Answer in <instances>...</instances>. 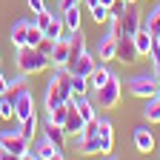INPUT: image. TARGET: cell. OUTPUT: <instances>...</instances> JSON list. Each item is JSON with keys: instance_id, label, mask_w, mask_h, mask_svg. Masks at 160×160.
I'll list each match as a JSON object with an SVG mask.
<instances>
[{"instance_id": "1", "label": "cell", "mask_w": 160, "mask_h": 160, "mask_svg": "<svg viewBox=\"0 0 160 160\" xmlns=\"http://www.w3.org/2000/svg\"><path fill=\"white\" fill-rule=\"evenodd\" d=\"M17 66L23 74H40V72L52 69V57L43 54L37 46H20L17 49Z\"/></svg>"}, {"instance_id": "2", "label": "cell", "mask_w": 160, "mask_h": 160, "mask_svg": "<svg viewBox=\"0 0 160 160\" xmlns=\"http://www.w3.org/2000/svg\"><path fill=\"white\" fill-rule=\"evenodd\" d=\"M0 143L6 146L9 157H20V160H32L34 157V149H29V140L20 134V129H9L0 134Z\"/></svg>"}, {"instance_id": "3", "label": "cell", "mask_w": 160, "mask_h": 160, "mask_svg": "<svg viewBox=\"0 0 160 160\" xmlns=\"http://www.w3.org/2000/svg\"><path fill=\"white\" fill-rule=\"evenodd\" d=\"M126 89H129L132 97L149 100V97H157V92H160V80H157L154 72H152V74H137V77H132L129 83H126Z\"/></svg>"}, {"instance_id": "4", "label": "cell", "mask_w": 160, "mask_h": 160, "mask_svg": "<svg viewBox=\"0 0 160 160\" xmlns=\"http://www.w3.org/2000/svg\"><path fill=\"white\" fill-rule=\"evenodd\" d=\"M94 92H97V100H94L97 109H114V106L120 103V92H123V89H120L117 74H112L106 83L100 86V89H94Z\"/></svg>"}, {"instance_id": "5", "label": "cell", "mask_w": 160, "mask_h": 160, "mask_svg": "<svg viewBox=\"0 0 160 160\" xmlns=\"http://www.w3.org/2000/svg\"><path fill=\"white\" fill-rule=\"evenodd\" d=\"M137 46H134V34H120L117 37V60L120 63H126V66H132V63H137Z\"/></svg>"}, {"instance_id": "6", "label": "cell", "mask_w": 160, "mask_h": 160, "mask_svg": "<svg viewBox=\"0 0 160 160\" xmlns=\"http://www.w3.org/2000/svg\"><path fill=\"white\" fill-rule=\"evenodd\" d=\"M94 60H100V63H112V60H117V37L114 34H103L97 40V52H94Z\"/></svg>"}, {"instance_id": "7", "label": "cell", "mask_w": 160, "mask_h": 160, "mask_svg": "<svg viewBox=\"0 0 160 160\" xmlns=\"http://www.w3.org/2000/svg\"><path fill=\"white\" fill-rule=\"evenodd\" d=\"M120 26H123V34H134L143 26V14L134 9V3H126V9L120 12Z\"/></svg>"}, {"instance_id": "8", "label": "cell", "mask_w": 160, "mask_h": 160, "mask_svg": "<svg viewBox=\"0 0 160 160\" xmlns=\"http://www.w3.org/2000/svg\"><path fill=\"white\" fill-rule=\"evenodd\" d=\"M132 140H134V149H137L140 154H152V152H154V146H157L154 134H152L146 126H137V129L132 132Z\"/></svg>"}, {"instance_id": "9", "label": "cell", "mask_w": 160, "mask_h": 160, "mask_svg": "<svg viewBox=\"0 0 160 160\" xmlns=\"http://www.w3.org/2000/svg\"><path fill=\"white\" fill-rule=\"evenodd\" d=\"M34 157H40V160H63L66 157V152H63V146H54L52 140H37L34 143Z\"/></svg>"}, {"instance_id": "10", "label": "cell", "mask_w": 160, "mask_h": 160, "mask_svg": "<svg viewBox=\"0 0 160 160\" xmlns=\"http://www.w3.org/2000/svg\"><path fill=\"white\" fill-rule=\"evenodd\" d=\"M66 66H69V72H72V74H83V77H89V74H92V69H94L97 63H94V57H92L89 52H80L77 57H72V60H69Z\"/></svg>"}, {"instance_id": "11", "label": "cell", "mask_w": 160, "mask_h": 160, "mask_svg": "<svg viewBox=\"0 0 160 160\" xmlns=\"http://www.w3.org/2000/svg\"><path fill=\"white\" fill-rule=\"evenodd\" d=\"M29 114H34V97H32L29 89H23V92L14 97V120H23Z\"/></svg>"}, {"instance_id": "12", "label": "cell", "mask_w": 160, "mask_h": 160, "mask_svg": "<svg viewBox=\"0 0 160 160\" xmlns=\"http://www.w3.org/2000/svg\"><path fill=\"white\" fill-rule=\"evenodd\" d=\"M83 129H86V120L80 117V112L72 106L69 109V114H66V123H63V132L69 134V137H74V134H83Z\"/></svg>"}, {"instance_id": "13", "label": "cell", "mask_w": 160, "mask_h": 160, "mask_svg": "<svg viewBox=\"0 0 160 160\" xmlns=\"http://www.w3.org/2000/svg\"><path fill=\"white\" fill-rule=\"evenodd\" d=\"M49 57H52V69H54V66H66V63H69V37L54 40Z\"/></svg>"}, {"instance_id": "14", "label": "cell", "mask_w": 160, "mask_h": 160, "mask_svg": "<svg viewBox=\"0 0 160 160\" xmlns=\"http://www.w3.org/2000/svg\"><path fill=\"white\" fill-rule=\"evenodd\" d=\"M63 26H66V32H74V29H80V3H63Z\"/></svg>"}, {"instance_id": "15", "label": "cell", "mask_w": 160, "mask_h": 160, "mask_svg": "<svg viewBox=\"0 0 160 160\" xmlns=\"http://www.w3.org/2000/svg\"><path fill=\"white\" fill-rule=\"evenodd\" d=\"M43 137H46V140H52L54 146H63L69 134L63 132V126H60V123H54V120H49V117H46V126H43Z\"/></svg>"}, {"instance_id": "16", "label": "cell", "mask_w": 160, "mask_h": 160, "mask_svg": "<svg viewBox=\"0 0 160 160\" xmlns=\"http://www.w3.org/2000/svg\"><path fill=\"white\" fill-rule=\"evenodd\" d=\"M152 40H154V37H152V34H149V29H143V26L134 32V46H137V54H140V57H149Z\"/></svg>"}, {"instance_id": "17", "label": "cell", "mask_w": 160, "mask_h": 160, "mask_svg": "<svg viewBox=\"0 0 160 160\" xmlns=\"http://www.w3.org/2000/svg\"><path fill=\"white\" fill-rule=\"evenodd\" d=\"M112 74H114L112 69H106L103 63H97V66L92 69V74H89V86H92V89H100V86H103Z\"/></svg>"}, {"instance_id": "18", "label": "cell", "mask_w": 160, "mask_h": 160, "mask_svg": "<svg viewBox=\"0 0 160 160\" xmlns=\"http://www.w3.org/2000/svg\"><path fill=\"white\" fill-rule=\"evenodd\" d=\"M29 23L32 20H17V23L12 26V46H26V34H29Z\"/></svg>"}, {"instance_id": "19", "label": "cell", "mask_w": 160, "mask_h": 160, "mask_svg": "<svg viewBox=\"0 0 160 160\" xmlns=\"http://www.w3.org/2000/svg\"><path fill=\"white\" fill-rule=\"evenodd\" d=\"M143 29H149L152 37H160V6H154L149 14H143Z\"/></svg>"}, {"instance_id": "20", "label": "cell", "mask_w": 160, "mask_h": 160, "mask_svg": "<svg viewBox=\"0 0 160 160\" xmlns=\"http://www.w3.org/2000/svg\"><path fill=\"white\" fill-rule=\"evenodd\" d=\"M17 129H20V134H23L26 140H32L34 132H37V112L29 114V117H23V120H17Z\"/></svg>"}, {"instance_id": "21", "label": "cell", "mask_w": 160, "mask_h": 160, "mask_svg": "<svg viewBox=\"0 0 160 160\" xmlns=\"http://www.w3.org/2000/svg\"><path fill=\"white\" fill-rule=\"evenodd\" d=\"M63 32H66L63 17L54 14V17H52V23H49V26H46V32H43V37H49V40H60V37H63Z\"/></svg>"}, {"instance_id": "22", "label": "cell", "mask_w": 160, "mask_h": 160, "mask_svg": "<svg viewBox=\"0 0 160 160\" xmlns=\"http://www.w3.org/2000/svg\"><path fill=\"white\" fill-rule=\"evenodd\" d=\"M143 117L149 120V123H160V100H157V97H149V100H146Z\"/></svg>"}, {"instance_id": "23", "label": "cell", "mask_w": 160, "mask_h": 160, "mask_svg": "<svg viewBox=\"0 0 160 160\" xmlns=\"http://www.w3.org/2000/svg\"><path fill=\"white\" fill-rule=\"evenodd\" d=\"M89 12H92V20H94V23H109V17H112V9L103 6V3H94Z\"/></svg>"}, {"instance_id": "24", "label": "cell", "mask_w": 160, "mask_h": 160, "mask_svg": "<svg viewBox=\"0 0 160 160\" xmlns=\"http://www.w3.org/2000/svg\"><path fill=\"white\" fill-rule=\"evenodd\" d=\"M89 77L83 74H72V94H89Z\"/></svg>"}, {"instance_id": "25", "label": "cell", "mask_w": 160, "mask_h": 160, "mask_svg": "<svg viewBox=\"0 0 160 160\" xmlns=\"http://www.w3.org/2000/svg\"><path fill=\"white\" fill-rule=\"evenodd\" d=\"M40 40H43V29L37 23H29V34H26V46H37Z\"/></svg>"}, {"instance_id": "26", "label": "cell", "mask_w": 160, "mask_h": 160, "mask_svg": "<svg viewBox=\"0 0 160 160\" xmlns=\"http://www.w3.org/2000/svg\"><path fill=\"white\" fill-rule=\"evenodd\" d=\"M97 134L100 137H114V126L109 117H97Z\"/></svg>"}, {"instance_id": "27", "label": "cell", "mask_w": 160, "mask_h": 160, "mask_svg": "<svg viewBox=\"0 0 160 160\" xmlns=\"http://www.w3.org/2000/svg\"><path fill=\"white\" fill-rule=\"evenodd\" d=\"M0 117H3V120H12L14 117V103L6 94H0Z\"/></svg>"}, {"instance_id": "28", "label": "cell", "mask_w": 160, "mask_h": 160, "mask_svg": "<svg viewBox=\"0 0 160 160\" xmlns=\"http://www.w3.org/2000/svg\"><path fill=\"white\" fill-rule=\"evenodd\" d=\"M52 17H54V14H52L49 9H43V12H37V14H34V23H37L40 29H43V32H46V26L52 23Z\"/></svg>"}, {"instance_id": "29", "label": "cell", "mask_w": 160, "mask_h": 160, "mask_svg": "<svg viewBox=\"0 0 160 160\" xmlns=\"http://www.w3.org/2000/svg\"><path fill=\"white\" fill-rule=\"evenodd\" d=\"M157 57H160V37L152 40V49H149V60H152V63H154Z\"/></svg>"}, {"instance_id": "30", "label": "cell", "mask_w": 160, "mask_h": 160, "mask_svg": "<svg viewBox=\"0 0 160 160\" xmlns=\"http://www.w3.org/2000/svg\"><path fill=\"white\" fill-rule=\"evenodd\" d=\"M52 46H54V40H49V37H43V40L37 43V49L43 52V54H52Z\"/></svg>"}, {"instance_id": "31", "label": "cell", "mask_w": 160, "mask_h": 160, "mask_svg": "<svg viewBox=\"0 0 160 160\" xmlns=\"http://www.w3.org/2000/svg\"><path fill=\"white\" fill-rule=\"evenodd\" d=\"M26 3H29V9L37 14V12H43L46 9V0H26Z\"/></svg>"}, {"instance_id": "32", "label": "cell", "mask_w": 160, "mask_h": 160, "mask_svg": "<svg viewBox=\"0 0 160 160\" xmlns=\"http://www.w3.org/2000/svg\"><path fill=\"white\" fill-rule=\"evenodd\" d=\"M6 86H9V80L3 77V72H0V94H6Z\"/></svg>"}, {"instance_id": "33", "label": "cell", "mask_w": 160, "mask_h": 160, "mask_svg": "<svg viewBox=\"0 0 160 160\" xmlns=\"http://www.w3.org/2000/svg\"><path fill=\"white\" fill-rule=\"evenodd\" d=\"M97 3H103V6H109V9H112V6L117 3V0H97Z\"/></svg>"}, {"instance_id": "34", "label": "cell", "mask_w": 160, "mask_h": 160, "mask_svg": "<svg viewBox=\"0 0 160 160\" xmlns=\"http://www.w3.org/2000/svg\"><path fill=\"white\" fill-rule=\"evenodd\" d=\"M3 157H9V152H6V146H3V143H0V160H3Z\"/></svg>"}, {"instance_id": "35", "label": "cell", "mask_w": 160, "mask_h": 160, "mask_svg": "<svg viewBox=\"0 0 160 160\" xmlns=\"http://www.w3.org/2000/svg\"><path fill=\"white\" fill-rule=\"evenodd\" d=\"M123 3H134V0H123Z\"/></svg>"}, {"instance_id": "36", "label": "cell", "mask_w": 160, "mask_h": 160, "mask_svg": "<svg viewBox=\"0 0 160 160\" xmlns=\"http://www.w3.org/2000/svg\"><path fill=\"white\" fill-rule=\"evenodd\" d=\"M157 100H160V92H157Z\"/></svg>"}, {"instance_id": "37", "label": "cell", "mask_w": 160, "mask_h": 160, "mask_svg": "<svg viewBox=\"0 0 160 160\" xmlns=\"http://www.w3.org/2000/svg\"><path fill=\"white\" fill-rule=\"evenodd\" d=\"M157 80H160V74H157Z\"/></svg>"}]
</instances>
